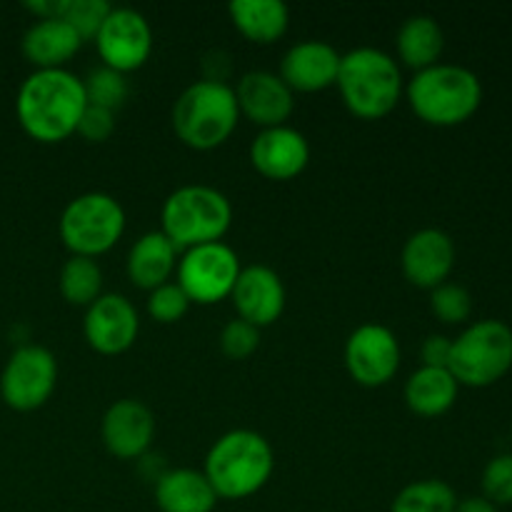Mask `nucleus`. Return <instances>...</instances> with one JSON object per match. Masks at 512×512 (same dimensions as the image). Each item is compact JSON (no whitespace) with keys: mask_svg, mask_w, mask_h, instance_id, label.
I'll return each mask as SVG.
<instances>
[{"mask_svg":"<svg viewBox=\"0 0 512 512\" xmlns=\"http://www.w3.org/2000/svg\"><path fill=\"white\" fill-rule=\"evenodd\" d=\"M85 105L83 80L65 68L33 70L15 95L20 128L45 145L63 143L75 135Z\"/></svg>","mask_w":512,"mask_h":512,"instance_id":"1","label":"nucleus"},{"mask_svg":"<svg viewBox=\"0 0 512 512\" xmlns=\"http://www.w3.org/2000/svg\"><path fill=\"white\" fill-rule=\"evenodd\" d=\"M275 470V453L255 430H230L213 443L205 458V478L218 500H245L268 485Z\"/></svg>","mask_w":512,"mask_h":512,"instance_id":"2","label":"nucleus"},{"mask_svg":"<svg viewBox=\"0 0 512 512\" xmlns=\"http://www.w3.org/2000/svg\"><path fill=\"white\" fill-rule=\"evenodd\" d=\"M335 85L345 108L360 120L385 118L398 108L405 93L403 73L393 55L368 45L343 55Z\"/></svg>","mask_w":512,"mask_h":512,"instance_id":"3","label":"nucleus"},{"mask_svg":"<svg viewBox=\"0 0 512 512\" xmlns=\"http://www.w3.org/2000/svg\"><path fill=\"white\" fill-rule=\"evenodd\" d=\"M405 95L423 123L435 128H453L478 113L483 103V83L465 65L438 63L413 75Z\"/></svg>","mask_w":512,"mask_h":512,"instance_id":"4","label":"nucleus"},{"mask_svg":"<svg viewBox=\"0 0 512 512\" xmlns=\"http://www.w3.org/2000/svg\"><path fill=\"white\" fill-rule=\"evenodd\" d=\"M240 120L235 90L218 78L188 85L173 105V130L193 150H215L230 140Z\"/></svg>","mask_w":512,"mask_h":512,"instance_id":"5","label":"nucleus"},{"mask_svg":"<svg viewBox=\"0 0 512 512\" xmlns=\"http://www.w3.org/2000/svg\"><path fill=\"white\" fill-rule=\"evenodd\" d=\"M160 233L175 250L220 243L233 225V205L210 185H183L165 198L160 210Z\"/></svg>","mask_w":512,"mask_h":512,"instance_id":"6","label":"nucleus"},{"mask_svg":"<svg viewBox=\"0 0 512 512\" xmlns=\"http://www.w3.org/2000/svg\"><path fill=\"white\" fill-rule=\"evenodd\" d=\"M512 330L503 320H478L453 340L448 370L458 385L488 388L510 373Z\"/></svg>","mask_w":512,"mask_h":512,"instance_id":"7","label":"nucleus"},{"mask_svg":"<svg viewBox=\"0 0 512 512\" xmlns=\"http://www.w3.org/2000/svg\"><path fill=\"white\" fill-rule=\"evenodd\" d=\"M58 233L70 253L95 260L123 238L125 210L113 195L83 193L65 205Z\"/></svg>","mask_w":512,"mask_h":512,"instance_id":"8","label":"nucleus"},{"mask_svg":"<svg viewBox=\"0 0 512 512\" xmlns=\"http://www.w3.org/2000/svg\"><path fill=\"white\" fill-rule=\"evenodd\" d=\"M240 258L230 245L208 243L185 250L178 260V285L195 305H215L230 298L240 275Z\"/></svg>","mask_w":512,"mask_h":512,"instance_id":"9","label":"nucleus"},{"mask_svg":"<svg viewBox=\"0 0 512 512\" xmlns=\"http://www.w3.org/2000/svg\"><path fill=\"white\" fill-rule=\"evenodd\" d=\"M58 363L43 345H20L5 363L0 375V395L5 405L18 413L43 408L55 393Z\"/></svg>","mask_w":512,"mask_h":512,"instance_id":"10","label":"nucleus"},{"mask_svg":"<svg viewBox=\"0 0 512 512\" xmlns=\"http://www.w3.org/2000/svg\"><path fill=\"white\" fill-rule=\"evenodd\" d=\"M95 48L105 68L133 73L148 63L153 53V28L135 8H113L95 35Z\"/></svg>","mask_w":512,"mask_h":512,"instance_id":"11","label":"nucleus"},{"mask_svg":"<svg viewBox=\"0 0 512 512\" xmlns=\"http://www.w3.org/2000/svg\"><path fill=\"white\" fill-rule=\"evenodd\" d=\"M345 368L363 388H383L400 370V343L390 328L365 323L345 343Z\"/></svg>","mask_w":512,"mask_h":512,"instance_id":"12","label":"nucleus"},{"mask_svg":"<svg viewBox=\"0 0 512 512\" xmlns=\"http://www.w3.org/2000/svg\"><path fill=\"white\" fill-rule=\"evenodd\" d=\"M83 333L90 348L100 355H120L138 340L140 318L135 305L120 293H105L88 305Z\"/></svg>","mask_w":512,"mask_h":512,"instance_id":"13","label":"nucleus"},{"mask_svg":"<svg viewBox=\"0 0 512 512\" xmlns=\"http://www.w3.org/2000/svg\"><path fill=\"white\" fill-rule=\"evenodd\" d=\"M233 90L240 115L263 130L285 125L295 110V93L283 83L280 75L270 70H250Z\"/></svg>","mask_w":512,"mask_h":512,"instance_id":"14","label":"nucleus"},{"mask_svg":"<svg viewBox=\"0 0 512 512\" xmlns=\"http://www.w3.org/2000/svg\"><path fill=\"white\" fill-rule=\"evenodd\" d=\"M403 275L415 288L435 290L448 283L455 268V243L445 230L423 228L410 235L403 245Z\"/></svg>","mask_w":512,"mask_h":512,"instance_id":"15","label":"nucleus"},{"mask_svg":"<svg viewBox=\"0 0 512 512\" xmlns=\"http://www.w3.org/2000/svg\"><path fill=\"white\" fill-rule=\"evenodd\" d=\"M250 163L263 178L285 183L298 178L308 168L310 143L300 130L290 125L260 130L250 145Z\"/></svg>","mask_w":512,"mask_h":512,"instance_id":"16","label":"nucleus"},{"mask_svg":"<svg viewBox=\"0 0 512 512\" xmlns=\"http://www.w3.org/2000/svg\"><path fill=\"white\" fill-rule=\"evenodd\" d=\"M103 445L120 460L143 458L155 435V418L140 400L125 398L110 405L100 423Z\"/></svg>","mask_w":512,"mask_h":512,"instance_id":"17","label":"nucleus"},{"mask_svg":"<svg viewBox=\"0 0 512 512\" xmlns=\"http://www.w3.org/2000/svg\"><path fill=\"white\" fill-rule=\"evenodd\" d=\"M230 300L240 320L258 330L268 328L285 310V285L268 265H248L240 270Z\"/></svg>","mask_w":512,"mask_h":512,"instance_id":"18","label":"nucleus"},{"mask_svg":"<svg viewBox=\"0 0 512 512\" xmlns=\"http://www.w3.org/2000/svg\"><path fill=\"white\" fill-rule=\"evenodd\" d=\"M343 55L325 40H300L280 60V78L293 93H320L338 83Z\"/></svg>","mask_w":512,"mask_h":512,"instance_id":"19","label":"nucleus"},{"mask_svg":"<svg viewBox=\"0 0 512 512\" xmlns=\"http://www.w3.org/2000/svg\"><path fill=\"white\" fill-rule=\"evenodd\" d=\"M20 48L35 70H58L65 68L70 58H75V53L83 48V40L63 18L35 20L25 30Z\"/></svg>","mask_w":512,"mask_h":512,"instance_id":"20","label":"nucleus"},{"mask_svg":"<svg viewBox=\"0 0 512 512\" xmlns=\"http://www.w3.org/2000/svg\"><path fill=\"white\" fill-rule=\"evenodd\" d=\"M155 505L160 512H213L218 495L203 470H165L155 480Z\"/></svg>","mask_w":512,"mask_h":512,"instance_id":"21","label":"nucleus"},{"mask_svg":"<svg viewBox=\"0 0 512 512\" xmlns=\"http://www.w3.org/2000/svg\"><path fill=\"white\" fill-rule=\"evenodd\" d=\"M125 268H128L130 283L150 293V290L170 283L175 268H178V250L160 230H153L135 240Z\"/></svg>","mask_w":512,"mask_h":512,"instance_id":"22","label":"nucleus"},{"mask_svg":"<svg viewBox=\"0 0 512 512\" xmlns=\"http://www.w3.org/2000/svg\"><path fill=\"white\" fill-rule=\"evenodd\" d=\"M228 13L235 30L255 45H270L288 33L290 10L283 0H233Z\"/></svg>","mask_w":512,"mask_h":512,"instance_id":"23","label":"nucleus"},{"mask_svg":"<svg viewBox=\"0 0 512 512\" xmlns=\"http://www.w3.org/2000/svg\"><path fill=\"white\" fill-rule=\"evenodd\" d=\"M395 50L405 68L420 73L438 65L445 50V33L433 15H410L395 35Z\"/></svg>","mask_w":512,"mask_h":512,"instance_id":"24","label":"nucleus"},{"mask_svg":"<svg viewBox=\"0 0 512 512\" xmlns=\"http://www.w3.org/2000/svg\"><path fill=\"white\" fill-rule=\"evenodd\" d=\"M460 393L458 380L448 368H420L405 383V405L420 418H438L455 405Z\"/></svg>","mask_w":512,"mask_h":512,"instance_id":"25","label":"nucleus"},{"mask_svg":"<svg viewBox=\"0 0 512 512\" xmlns=\"http://www.w3.org/2000/svg\"><path fill=\"white\" fill-rule=\"evenodd\" d=\"M60 295L70 305H93L103 295V270L93 258L73 255L60 270Z\"/></svg>","mask_w":512,"mask_h":512,"instance_id":"26","label":"nucleus"},{"mask_svg":"<svg viewBox=\"0 0 512 512\" xmlns=\"http://www.w3.org/2000/svg\"><path fill=\"white\" fill-rule=\"evenodd\" d=\"M458 495L445 480L428 478L405 485L395 495L390 512H455Z\"/></svg>","mask_w":512,"mask_h":512,"instance_id":"27","label":"nucleus"},{"mask_svg":"<svg viewBox=\"0 0 512 512\" xmlns=\"http://www.w3.org/2000/svg\"><path fill=\"white\" fill-rule=\"evenodd\" d=\"M83 88L88 105L110 110V113L123 108V103L128 100V80H125V75L115 73L105 65L90 70L88 78L83 80Z\"/></svg>","mask_w":512,"mask_h":512,"instance_id":"28","label":"nucleus"},{"mask_svg":"<svg viewBox=\"0 0 512 512\" xmlns=\"http://www.w3.org/2000/svg\"><path fill=\"white\" fill-rule=\"evenodd\" d=\"M430 310L440 323L460 325L473 313V298L468 290L458 283H443L430 290Z\"/></svg>","mask_w":512,"mask_h":512,"instance_id":"29","label":"nucleus"},{"mask_svg":"<svg viewBox=\"0 0 512 512\" xmlns=\"http://www.w3.org/2000/svg\"><path fill=\"white\" fill-rule=\"evenodd\" d=\"M110 10H113V5L105 3V0H65L63 20L85 43V40H95Z\"/></svg>","mask_w":512,"mask_h":512,"instance_id":"30","label":"nucleus"},{"mask_svg":"<svg viewBox=\"0 0 512 512\" xmlns=\"http://www.w3.org/2000/svg\"><path fill=\"white\" fill-rule=\"evenodd\" d=\"M190 298L183 293L178 283H165L160 288L150 290L148 295V315L155 323L173 325L183 320L190 310Z\"/></svg>","mask_w":512,"mask_h":512,"instance_id":"31","label":"nucleus"},{"mask_svg":"<svg viewBox=\"0 0 512 512\" xmlns=\"http://www.w3.org/2000/svg\"><path fill=\"white\" fill-rule=\"evenodd\" d=\"M483 498L493 505H512V453L495 455L483 470Z\"/></svg>","mask_w":512,"mask_h":512,"instance_id":"32","label":"nucleus"},{"mask_svg":"<svg viewBox=\"0 0 512 512\" xmlns=\"http://www.w3.org/2000/svg\"><path fill=\"white\" fill-rule=\"evenodd\" d=\"M258 345L260 330L240 318H233L230 323H225L223 333H220V350L230 360H245L248 355H253L258 350Z\"/></svg>","mask_w":512,"mask_h":512,"instance_id":"33","label":"nucleus"},{"mask_svg":"<svg viewBox=\"0 0 512 512\" xmlns=\"http://www.w3.org/2000/svg\"><path fill=\"white\" fill-rule=\"evenodd\" d=\"M75 133L83 140H88V143H105L115 133V113L95 108V105H85Z\"/></svg>","mask_w":512,"mask_h":512,"instance_id":"34","label":"nucleus"},{"mask_svg":"<svg viewBox=\"0 0 512 512\" xmlns=\"http://www.w3.org/2000/svg\"><path fill=\"white\" fill-rule=\"evenodd\" d=\"M450 350H453V340L445 335H430L420 348V358L425 368H448Z\"/></svg>","mask_w":512,"mask_h":512,"instance_id":"35","label":"nucleus"},{"mask_svg":"<svg viewBox=\"0 0 512 512\" xmlns=\"http://www.w3.org/2000/svg\"><path fill=\"white\" fill-rule=\"evenodd\" d=\"M25 8H28L38 20H53L63 18L65 0H28Z\"/></svg>","mask_w":512,"mask_h":512,"instance_id":"36","label":"nucleus"},{"mask_svg":"<svg viewBox=\"0 0 512 512\" xmlns=\"http://www.w3.org/2000/svg\"><path fill=\"white\" fill-rule=\"evenodd\" d=\"M455 512H500V508L490 503L488 498H483V495H470V498L458 500Z\"/></svg>","mask_w":512,"mask_h":512,"instance_id":"37","label":"nucleus"},{"mask_svg":"<svg viewBox=\"0 0 512 512\" xmlns=\"http://www.w3.org/2000/svg\"><path fill=\"white\" fill-rule=\"evenodd\" d=\"M510 433H512V430H510Z\"/></svg>","mask_w":512,"mask_h":512,"instance_id":"38","label":"nucleus"}]
</instances>
